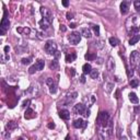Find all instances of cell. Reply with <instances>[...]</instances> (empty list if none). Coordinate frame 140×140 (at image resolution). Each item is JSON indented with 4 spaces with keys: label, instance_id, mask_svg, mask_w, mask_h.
Returning <instances> with one entry per match:
<instances>
[{
    "label": "cell",
    "instance_id": "6da1fadb",
    "mask_svg": "<svg viewBox=\"0 0 140 140\" xmlns=\"http://www.w3.org/2000/svg\"><path fill=\"white\" fill-rule=\"evenodd\" d=\"M96 123L101 127H107V126H112V122L109 119V114L107 112H100L97 115Z\"/></svg>",
    "mask_w": 140,
    "mask_h": 140
},
{
    "label": "cell",
    "instance_id": "7a4b0ae2",
    "mask_svg": "<svg viewBox=\"0 0 140 140\" xmlns=\"http://www.w3.org/2000/svg\"><path fill=\"white\" fill-rule=\"evenodd\" d=\"M45 52L49 55H55V53L57 52V44L54 41H47L45 44Z\"/></svg>",
    "mask_w": 140,
    "mask_h": 140
},
{
    "label": "cell",
    "instance_id": "3957f363",
    "mask_svg": "<svg viewBox=\"0 0 140 140\" xmlns=\"http://www.w3.org/2000/svg\"><path fill=\"white\" fill-rule=\"evenodd\" d=\"M68 41L71 45H78L81 41V34H79V32H72L68 36Z\"/></svg>",
    "mask_w": 140,
    "mask_h": 140
},
{
    "label": "cell",
    "instance_id": "277c9868",
    "mask_svg": "<svg viewBox=\"0 0 140 140\" xmlns=\"http://www.w3.org/2000/svg\"><path fill=\"white\" fill-rule=\"evenodd\" d=\"M41 13L43 15V19H46L48 22L52 23L53 22V14H52V11L49 10L48 8L46 7H42L41 8Z\"/></svg>",
    "mask_w": 140,
    "mask_h": 140
},
{
    "label": "cell",
    "instance_id": "5b68a950",
    "mask_svg": "<svg viewBox=\"0 0 140 140\" xmlns=\"http://www.w3.org/2000/svg\"><path fill=\"white\" fill-rule=\"evenodd\" d=\"M129 60H130V65H131V67H136L138 65V63H139V60H140L139 53H138L137 50H134V52H131Z\"/></svg>",
    "mask_w": 140,
    "mask_h": 140
},
{
    "label": "cell",
    "instance_id": "8992f818",
    "mask_svg": "<svg viewBox=\"0 0 140 140\" xmlns=\"http://www.w3.org/2000/svg\"><path fill=\"white\" fill-rule=\"evenodd\" d=\"M9 25H10V21H9L8 18H3L1 20V24H0V34L5 35L6 34V31L9 29Z\"/></svg>",
    "mask_w": 140,
    "mask_h": 140
},
{
    "label": "cell",
    "instance_id": "52a82bcc",
    "mask_svg": "<svg viewBox=\"0 0 140 140\" xmlns=\"http://www.w3.org/2000/svg\"><path fill=\"white\" fill-rule=\"evenodd\" d=\"M86 108L83 104H77V105H74L73 113H76V114H81V115H84V116H86Z\"/></svg>",
    "mask_w": 140,
    "mask_h": 140
},
{
    "label": "cell",
    "instance_id": "ba28073f",
    "mask_svg": "<svg viewBox=\"0 0 140 140\" xmlns=\"http://www.w3.org/2000/svg\"><path fill=\"white\" fill-rule=\"evenodd\" d=\"M77 96H78L77 92H72V93H70V94H67L65 101H63V104H70V103H72V102H73V101L77 99Z\"/></svg>",
    "mask_w": 140,
    "mask_h": 140
},
{
    "label": "cell",
    "instance_id": "9c48e42d",
    "mask_svg": "<svg viewBox=\"0 0 140 140\" xmlns=\"http://www.w3.org/2000/svg\"><path fill=\"white\" fill-rule=\"evenodd\" d=\"M46 83H47V86H49V92H50L52 94H55V93L57 92V86L55 84L54 80H53L52 78H48V79L46 80Z\"/></svg>",
    "mask_w": 140,
    "mask_h": 140
},
{
    "label": "cell",
    "instance_id": "30bf717a",
    "mask_svg": "<svg viewBox=\"0 0 140 140\" xmlns=\"http://www.w3.org/2000/svg\"><path fill=\"white\" fill-rule=\"evenodd\" d=\"M86 124H88L86 122H84L83 119L79 118V119H76V120H74L72 125H73L74 128H84V127L86 126Z\"/></svg>",
    "mask_w": 140,
    "mask_h": 140
},
{
    "label": "cell",
    "instance_id": "8fae6325",
    "mask_svg": "<svg viewBox=\"0 0 140 140\" xmlns=\"http://www.w3.org/2000/svg\"><path fill=\"white\" fill-rule=\"evenodd\" d=\"M59 117L63 120H68L70 118V112L67 111V109H61L59 112Z\"/></svg>",
    "mask_w": 140,
    "mask_h": 140
},
{
    "label": "cell",
    "instance_id": "7c38bea8",
    "mask_svg": "<svg viewBox=\"0 0 140 140\" xmlns=\"http://www.w3.org/2000/svg\"><path fill=\"white\" fill-rule=\"evenodd\" d=\"M38 24H40L41 29L44 30V31H45V30H48L49 26H50V22H48L46 19H42V20L38 22Z\"/></svg>",
    "mask_w": 140,
    "mask_h": 140
},
{
    "label": "cell",
    "instance_id": "4fadbf2b",
    "mask_svg": "<svg viewBox=\"0 0 140 140\" xmlns=\"http://www.w3.org/2000/svg\"><path fill=\"white\" fill-rule=\"evenodd\" d=\"M128 11H129V3L127 1H123L120 3V12L123 14H126V13H128Z\"/></svg>",
    "mask_w": 140,
    "mask_h": 140
},
{
    "label": "cell",
    "instance_id": "5bb4252c",
    "mask_svg": "<svg viewBox=\"0 0 140 140\" xmlns=\"http://www.w3.org/2000/svg\"><path fill=\"white\" fill-rule=\"evenodd\" d=\"M106 67H107V70H108V71H113L115 69V61H114V59H113V57H108L107 63H106Z\"/></svg>",
    "mask_w": 140,
    "mask_h": 140
},
{
    "label": "cell",
    "instance_id": "9a60e30c",
    "mask_svg": "<svg viewBox=\"0 0 140 140\" xmlns=\"http://www.w3.org/2000/svg\"><path fill=\"white\" fill-rule=\"evenodd\" d=\"M35 116H36V113H35L34 111L32 108H27L25 112V115H24V117L26 118V119H31V118H34Z\"/></svg>",
    "mask_w": 140,
    "mask_h": 140
},
{
    "label": "cell",
    "instance_id": "2e32d148",
    "mask_svg": "<svg viewBox=\"0 0 140 140\" xmlns=\"http://www.w3.org/2000/svg\"><path fill=\"white\" fill-rule=\"evenodd\" d=\"M34 66L36 67L37 71H38V70H43V69H44V66H45V61H44V60H42V59H37L36 61H35V65H34Z\"/></svg>",
    "mask_w": 140,
    "mask_h": 140
},
{
    "label": "cell",
    "instance_id": "e0dca14e",
    "mask_svg": "<svg viewBox=\"0 0 140 140\" xmlns=\"http://www.w3.org/2000/svg\"><path fill=\"white\" fill-rule=\"evenodd\" d=\"M77 58V54L76 53H70V54H67L66 55V63H72Z\"/></svg>",
    "mask_w": 140,
    "mask_h": 140
},
{
    "label": "cell",
    "instance_id": "ac0fdd59",
    "mask_svg": "<svg viewBox=\"0 0 140 140\" xmlns=\"http://www.w3.org/2000/svg\"><path fill=\"white\" fill-rule=\"evenodd\" d=\"M81 35H83L86 38H90L91 37V31L88 29V27H82L81 29Z\"/></svg>",
    "mask_w": 140,
    "mask_h": 140
},
{
    "label": "cell",
    "instance_id": "d6986e66",
    "mask_svg": "<svg viewBox=\"0 0 140 140\" xmlns=\"http://www.w3.org/2000/svg\"><path fill=\"white\" fill-rule=\"evenodd\" d=\"M6 128L8 129V130H13V129L18 128V124L15 123V122H13V120H11V122H9L6 125Z\"/></svg>",
    "mask_w": 140,
    "mask_h": 140
},
{
    "label": "cell",
    "instance_id": "ffe728a7",
    "mask_svg": "<svg viewBox=\"0 0 140 140\" xmlns=\"http://www.w3.org/2000/svg\"><path fill=\"white\" fill-rule=\"evenodd\" d=\"M82 70H83V73L86 74V73H91L92 71V67L90 63H84L82 67Z\"/></svg>",
    "mask_w": 140,
    "mask_h": 140
},
{
    "label": "cell",
    "instance_id": "44dd1931",
    "mask_svg": "<svg viewBox=\"0 0 140 140\" xmlns=\"http://www.w3.org/2000/svg\"><path fill=\"white\" fill-rule=\"evenodd\" d=\"M139 41H140V35L136 34V35H134V36H131V38L129 40V44H130V45H135V44L138 43Z\"/></svg>",
    "mask_w": 140,
    "mask_h": 140
},
{
    "label": "cell",
    "instance_id": "7402d4cb",
    "mask_svg": "<svg viewBox=\"0 0 140 140\" xmlns=\"http://www.w3.org/2000/svg\"><path fill=\"white\" fill-rule=\"evenodd\" d=\"M17 31H18V33H20V34H30L31 30H30L29 27H18Z\"/></svg>",
    "mask_w": 140,
    "mask_h": 140
},
{
    "label": "cell",
    "instance_id": "603a6c76",
    "mask_svg": "<svg viewBox=\"0 0 140 140\" xmlns=\"http://www.w3.org/2000/svg\"><path fill=\"white\" fill-rule=\"evenodd\" d=\"M129 100H130V102L134 103V104H137L138 102H139L138 96L136 95V93H130V94H129Z\"/></svg>",
    "mask_w": 140,
    "mask_h": 140
},
{
    "label": "cell",
    "instance_id": "cb8c5ba5",
    "mask_svg": "<svg viewBox=\"0 0 140 140\" xmlns=\"http://www.w3.org/2000/svg\"><path fill=\"white\" fill-rule=\"evenodd\" d=\"M49 67H50V69H53V70H57L58 68H59V63L57 61V59H54L50 63V65H49Z\"/></svg>",
    "mask_w": 140,
    "mask_h": 140
},
{
    "label": "cell",
    "instance_id": "d4e9b609",
    "mask_svg": "<svg viewBox=\"0 0 140 140\" xmlns=\"http://www.w3.org/2000/svg\"><path fill=\"white\" fill-rule=\"evenodd\" d=\"M84 58L86 60H94V59H96V55L93 54V53H88V54L84 55Z\"/></svg>",
    "mask_w": 140,
    "mask_h": 140
},
{
    "label": "cell",
    "instance_id": "484cf974",
    "mask_svg": "<svg viewBox=\"0 0 140 140\" xmlns=\"http://www.w3.org/2000/svg\"><path fill=\"white\" fill-rule=\"evenodd\" d=\"M109 44L115 47V46H117L118 44H119V41H118L116 37H109Z\"/></svg>",
    "mask_w": 140,
    "mask_h": 140
},
{
    "label": "cell",
    "instance_id": "4316f807",
    "mask_svg": "<svg viewBox=\"0 0 140 140\" xmlns=\"http://www.w3.org/2000/svg\"><path fill=\"white\" fill-rule=\"evenodd\" d=\"M129 84H130L131 88H137V86H139V80H138V79H131L130 82H129Z\"/></svg>",
    "mask_w": 140,
    "mask_h": 140
},
{
    "label": "cell",
    "instance_id": "83f0119b",
    "mask_svg": "<svg viewBox=\"0 0 140 140\" xmlns=\"http://www.w3.org/2000/svg\"><path fill=\"white\" fill-rule=\"evenodd\" d=\"M90 76H91L92 79H97V77H99V70H96V69H92Z\"/></svg>",
    "mask_w": 140,
    "mask_h": 140
},
{
    "label": "cell",
    "instance_id": "f1b7e54d",
    "mask_svg": "<svg viewBox=\"0 0 140 140\" xmlns=\"http://www.w3.org/2000/svg\"><path fill=\"white\" fill-rule=\"evenodd\" d=\"M134 6H135V9L137 12H140V0H136L134 2Z\"/></svg>",
    "mask_w": 140,
    "mask_h": 140
},
{
    "label": "cell",
    "instance_id": "f546056e",
    "mask_svg": "<svg viewBox=\"0 0 140 140\" xmlns=\"http://www.w3.org/2000/svg\"><path fill=\"white\" fill-rule=\"evenodd\" d=\"M113 88H114V83H107L106 84V91L108 92V93H111L113 91Z\"/></svg>",
    "mask_w": 140,
    "mask_h": 140
},
{
    "label": "cell",
    "instance_id": "4dcf8cb0",
    "mask_svg": "<svg viewBox=\"0 0 140 140\" xmlns=\"http://www.w3.org/2000/svg\"><path fill=\"white\" fill-rule=\"evenodd\" d=\"M93 31H94L95 35L99 36V35H100V26L99 25H93Z\"/></svg>",
    "mask_w": 140,
    "mask_h": 140
},
{
    "label": "cell",
    "instance_id": "1f68e13d",
    "mask_svg": "<svg viewBox=\"0 0 140 140\" xmlns=\"http://www.w3.org/2000/svg\"><path fill=\"white\" fill-rule=\"evenodd\" d=\"M21 61H22V65H30V63H31V58H23Z\"/></svg>",
    "mask_w": 140,
    "mask_h": 140
},
{
    "label": "cell",
    "instance_id": "d6a6232c",
    "mask_svg": "<svg viewBox=\"0 0 140 140\" xmlns=\"http://www.w3.org/2000/svg\"><path fill=\"white\" fill-rule=\"evenodd\" d=\"M35 71H37V69H36V67H35L34 65L30 67V69H29V73L33 74V73H35Z\"/></svg>",
    "mask_w": 140,
    "mask_h": 140
},
{
    "label": "cell",
    "instance_id": "836d02e7",
    "mask_svg": "<svg viewBox=\"0 0 140 140\" xmlns=\"http://www.w3.org/2000/svg\"><path fill=\"white\" fill-rule=\"evenodd\" d=\"M30 103H31V100H29V99H27V100H25L24 102H23V104H22V107H23V108L27 107V106L30 105Z\"/></svg>",
    "mask_w": 140,
    "mask_h": 140
},
{
    "label": "cell",
    "instance_id": "e575fe53",
    "mask_svg": "<svg viewBox=\"0 0 140 140\" xmlns=\"http://www.w3.org/2000/svg\"><path fill=\"white\" fill-rule=\"evenodd\" d=\"M96 44H97V48H103V41H99Z\"/></svg>",
    "mask_w": 140,
    "mask_h": 140
},
{
    "label": "cell",
    "instance_id": "d590c367",
    "mask_svg": "<svg viewBox=\"0 0 140 140\" xmlns=\"http://www.w3.org/2000/svg\"><path fill=\"white\" fill-rule=\"evenodd\" d=\"M47 127H48L49 129H54V128H55V124L53 123V122H50V123H48V125H47Z\"/></svg>",
    "mask_w": 140,
    "mask_h": 140
},
{
    "label": "cell",
    "instance_id": "8d00e7d4",
    "mask_svg": "<svg viewBox=\"0 0 140 140\" xmlns=\"http://www.w3.org/2000/svg\"><path fill=\"white\" fill-rule=\"evenodd\" d=\"M69 73H70V76H71V77H73L74 74H76V71H74V69H73V68L69 69Z\"/></svg>",
    "mask_w": 140,
    "mask_h": 140
},
{
    "label": "cell",
    "instance_id": "74e56055",
    "mask_svg": "<svg viewBox=\"0 0 140 140\" xmlns=\"http://www.w3.org/2000/svg\"><path fill=\"white\" fill-rule=\"evenodd\" d=\"M72 18H73V14H72V13H70V12H68V13H67V19L70 21Z\"/></svg>",
    "mask_w": 140,
    "mask_h": 140
},
{
    "label": "cell",
    "instance_id": "f35d334b",
    "mask_svg": "<svg viewBox=\"0 0 140 140\" xmlns=\"http://www.w3.org/2000/svg\"><path fill=\"white\" fill-rule=\"evenodd\" d=\"M60 31H61V32H66V31H67L66 25H63V24H61V25H60Z\"/></svg>",
    "mask_w": 140,
    "mask_h": 140
},
{
    "label": "cell",
    "instance_id": "ab89813d",
    "mask_svg": "<svg viewBox=\"0 0 140 140\" xmlns=\"http://www.w3.org/2000/svg\"><path fill=\"white\" fill-rule=\"evenodd\" d=\"M7 59H10V57H9V55L7 56ZM1 63H6V58L3 57V56H1Z\"/></svg>",
    "mask_w": 140,
    "mask_h": 140
},
{
    "label": "cell",
    "instance_id": "60d3db41",
    "mask_svg": "<svg viewBox=\"0 0 140 140\" xmlns=\"http://www.w3.org/2000/svg\"><path fill=\"white\" fill-rule=\"evenodd\" d=\"M63 7H68L69 6V2L67 1V0H63Z\"/></svg>",
    "mask_w": 140,
    "mask_h": 140
},
{
    "label": "cell",
    "instance_id": "b9f144b4",
    "mask_svg": "<svg viewBox=\"0 0 140 140\" xmlns=\"http://www.w3.org/2000/svg\"><path fill=\"white\" fill-rule=\"evenodd\" d=\"M80 81H81V83H84V82H86V78H84V76H81Z\"/></svg>",
    "mask_w": 140,
    "mask_h": 140
},
{
    "label": "cell",
    "instance_id": "7bdbcfd3",
    "mask_svg": "<svg viewBox=\"0 0 140 140\" xmlns=\"http://www.w3.org/2000/svg\"><path fill=\"white\" fill-rule=\"evenodd\" d=\"M59 56H60V54H59V52L57 50V52L55 53V57H56V59H57V58H59Z\"/></svg>",
    "mask_w": 140,
    "mask_h": 140
},
{
    "label": "cell",
    "instance_id": "ee69618b",
    "mask_svg": "<svg viewBox=\"0 0 140 140\" xmlns=\"http://www.w3.org/2000/svg\"><path fill=\"white\" fill-rule=\"evenodd\" d=\"M10 50V48H9V46H6L5 47V52H6V54H8V52Z\"/></svg>",
    "mask_w": 140,
    "mask_h": 140
},
{
    "label": "cell",
    "instance_id": "f6af8a7d",
    "mask_svg": "<svg viewBox=\"0 0 140 140\" xmlns=\"http://www.w3.org/2000/svg\"><path fill=\"white\" fill-rule=\"evenodd\" d=\"M76 24H74V23H71V24H70V27H71V29H74V27H76Z\"/></svg>",
    "mask_w": 140,
    "mask_h": 140
},
{
    "label": "cell",
    "instance_id": "bcb514c9",
    "mask_svg": "<svg viewBox=\"0 0 140 140\" xmlns=\"http://www.w3.org/2000/svg\"><path fill=\"white\" fill-rule=\"evenodd\" d=\"M115 97H116V99H118V97H119V92H116V96H115Z\"/></svg>",
    "mask_w": 140,
    "mask_h": 140
},
{
    "label": "cell",
    "instance_id": "7dc6e473",
    "mask_svg": "<svg viewBox=\"0 0 140 140\" xmlns=\"http://www.w3.org/2000/svg\"><path fill=\"white\" fill-rule=\"evenodd\" d=\"M139 109H140V107H136V108H135V112H136V113H138V112H139Z\"/></svg>",
    "mask_w": 140,
    "mask_h": 140
},
{
    "label": "cell",
    "instance_id": "c3c4849f",
    "mask_svg": "<svg viewBox=\"0 0 140 140\" xmlns=\"http://www.w3.org/2000/svg\"><path fill=\"white\" fill-rule=\"evenodd\" d=\"M66 140H71V139H70V136H67V137H66Z\"/></svg>",
    "mask_w": 140,
    "mask_h": 140
},
{
    "label": "cell",
    "instance_id": "681fc988",
    "mask_svg": "<svg viewBox=\"0 0 140 140\" xmlns=\"http://www.w3.org/2000/svg\"><path fill=\"white\" fill-rule=\"evenodd\" d=\"M138 135H139V137H140V125H139V129H138Z\"/></svg>",
    "mask_w": 140,
    "mask_h": 140
},
{
    "label": "cell",
    "instance_id": "f907efd6",
    "mask_svg": "<svg viewBox=\"0 0 140 140\" xmlns=\"http://www.w3.org/2000/svg\"><path fill=\"white\" fill-rule=\"evenodd\" d=\"M138 73H139V76H140V66L138 67Z\"/></svg>",
    "mask_w": 140,
    "mask_h": 140
},
{
    "label": "cell",
    "instance_id": "816d5d0a",
    "mask_svg": "<svg viewBox=\"0 0 140 140\" xmlns=\"http://www.w3.org/2000/svg\"><path fill=\"white\" fill-rule=\"evenodd\" d=\"M120 140H127V138H126V137H123V138H122V139H120Z\"/></svg>",
    "mask_w": 140,
    "mask_h": 140
},
{
    "label": "cell",
    "instance_id": "f5cc1de1",
    "mask_svg": "<svg viewBox=\"0 0 140 140\" xmlns=\"http://www.w3.org/2000/svg\"><path fill=\"white\" fill-rule=\"evenodd\" d=\"M18 140H23V138H21V137H20V138H19V139H18Z\"/></svg>",
    "mask_w": 140,
    "mask_h": 140
}]
</instances>
